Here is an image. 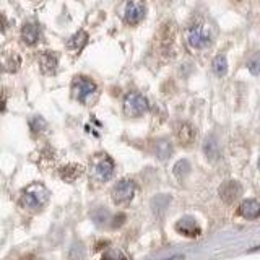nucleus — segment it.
Returning <instances> with one entry per match:
<instances>
[{
  "label": "nucleus",
  "instance_id": "obj_15",
  "mask_svg": "<svg viewBox=\"0 0 260 260\" xmlns=\"http://www.w3.org/2000/svg\"><path fill=\"white\" fill-rule=\"evenodd\" d=\"M203 151H205V156L208 158L210 161H216L218 156H219V148H218V143H216L215 137H208L205 140Z\"/></svg>",
  "mask_w": 260,
  "mask_h": 260
},
{
  "label": "nucleus",
  "instance_id": "obj_2",
  "mask_svg": "<svg viewBox=\"0 0 260 260\" xmlns=\"http://www.w3.org/2000/svg\"><path fill=\"white\" fill-rule=\"evenodd\" d=\"M48 200V190H46L43 185H31L25 190V194L22 197V202L26 208H31V210H38L46 203Z\"/></svg>",
  "mask_w": 260,
  "mask_h": 260
},
{
  "label": "nucleus",
  "instance_id": "obj_1",
  "mask_svg": "<svg viewBox=\"0 0 260 260\" xmlns=\"http://www.w3.org/2000/svg\"><path fill=\"white\" fill-rule=\"evenodd\" d=\"M150 109V103L140 93H129L124 99V111L129 117H140Z\"/></svg>",
  "mask_w": 260,
  "mask_h": 260
},
{
  "label": "nucleus",
  "instance_id": "obj_21",
  "mask_svg": "<svg viewBox=\"0 0 260 260\" xmlns=\"http://www.w3.org/2000/svg\"><path fill=\"white\" fill-rule=\"evenodd\" d=\"M30 125H31V130L35 133H38V132H41L46 127V122H44L43 117H35V119H31Z\"/></svg>",
  "mask_w": 260,
  "mask_h": 260
},
{
  "label": "nucleus",
  "instance_id": "obj_17",
  "mask_svg": "<svg viewBox=\"0 0 260 260\" xmlns=\"http://www.w3.org/2000/svg\"><path fill=\"white\" fill-rule=\"evenodd\" d=\"M82 171H83L82 166H78V164H70V166H65V168L61 171V174H62V177H64V181H67V182H73L80 174H82Z\"/></svg>",
  "mask_w": 260,
  "mask_h": 260
},
{
  "label": "nucleus",
  "instance_id": "obj_20",
  "mask_svg": "<svg viewBox=\"0 0 260 260\" xmlns=\"http://www.w3.org/2000/svg\"><path fill=\"white\" fill-rule=\"evenodd\" d=\"M189 171H190V164L187 159H181V161L176 163V166H174V174L177 177H184Z\"/></svg>",
  "mask_w": 260,
  "mask_h": 260
},
{
  "label": "nucleus",
  "instance_id": "obj_16",
  "mask_svg": "<svg viewBox=\"0 0 260 260\" xmlns=\"http://www.w3.org/2000/svg\"><path fill=\"white\" fill-rule=\"evenodd\" d=\"M155 153L159 159H168L172 153V146L168 140H158L155 143Z\"/></svg>",
  "mask_w": 260,
  "mask_h": 260
},
{
  "label": "nucleus",
  "instance_id": "obj_18",
  "mask_svg": "<svg viewBox=\"0 0 260 260\" xmlns=\"http://www.w3.org/2000/svg\"><path fill=\"white\" fill-rule=\"evenodd\" d=\"M213 72L216 73L218 77H224L226 72H228V61H226L224 56H216L215 61H213Z\"/></svg>",
  "mask_w": 260,
  "mask_h": 260
},
{
  "label": "nucleus",
  "instance_id": "obj_9",
  "mask_svg": "<svg viewBox=\"0 0 260 260\" xmlns=\"http://www.w3.org/2000/svg\"><path fill=\"white\" fill-rule=\"evenodd\" d=\"M57 65H59V59L54 52H44V54H41V57H39V67H41V72L46 73V75L56 73Z\"/></svg>",
  "mask_w": 260,
  "mask_h": 260
},
{
  "label": "nucleus",
  "instance_id": "obj_7",
  "mask_svg": "<svg viewBox=\"0 0 260 260\" xmlns=\"http://www.w3.org/2000/svg\"><path fill=\"white\" fill-rule=\"evenodd\" d=\"M241 194H242L241 185H239L237 182H234V181L224 182L221 187H219V197H221L226 203H232Z\"/></svg>",
  "mask_w": 260,
  "mask_h": 260
},
{
  "label": "nucleus",
  "instance_id": "obj_25",
  "mask_svg": "<svg viewBox=\"0 0 260 260\" xmlns=\"http://www.w3.org/2000/svg\"><path fill=\"white\" fill-rule=\"evenodd\" d=\"M258 168H260V161H258Z\"/></svg>",
  "mask_w": 260,
  "mask_h": 260
},
{
  "label": "nucleus",
  "instance_id": "obj_10",
  "mask_svg": "<svg viewBox=\"0 0 260 260\" xmlns=\"http://www.w3.org/2000/svg\"><path fill=\"white\" fill-rule=\"evenodd\" d=\"M176 229H177L179 232H181V234L189 236V237H194V236L200 234V228L197 226L195 219L190 218V216L182 218L181 221H179V223L176 224Z\"/></svg>",
  "mask_w": 260,
  "mask_h": 260
},
{
  "label": "nucleus",
  "instance_id": "obj_5",
  "mask_svg": "<svg viewBox=\"0 0 260 260\" xmlns=\"http://www.w3.org/2000/svg\"><path fill=\"white\" fill-rule=\"evenodd\" d=\"M146 15V9H145V4L142 0H130L125 7V13H124V18L125 22L129 25H137L140 23Z\"/></svg>",
  "mask_w": 260,
  "mask_h": 260
},
{
  "label": "nucleus",
  "instance_id": "obj_8",
  "mask_svg": "<svg viewBox=\"0 0 260 260\" xmlns=\"http://www.w3.org/2000/svg\"><path fill=\"white\" fill-rule=\"evenodd\" d=\"M114 174V163L111 158H103L101 161H98L95 168V176L99 181H109Z\"/></svg>",
  "mask_w": 260,
  "mask_h": 260
},
{
  "label": "nucleus",
  "instance_id": "obj_24",
  "mask_svg": "<svg viewBox=\"0 0 260 260\" xmlns=\"http://www.w3.org/2000/svg\"><path fill=\"white\" fill-rule=\"evenodd\" d=\"M182 255H176V257H171V258H166V260H182Z\"/></svg>",
  "mask_w": 260,
  "mask_h": 260
},
{
  "label": "nucleus",
  "instance_id": "obj_22",
  "mask_svg": "<svg viewBox=\"0 0 260 260\" xmlns=\"http://www.w3.org/2000/svg\"><path fill=\"white\" fill-rule=\"evenodd\" d=\"M103 260H127V258H125V255L122 254L121 250L112 249V250H109V252H108V254H104Z\"/></svg>",
  "mask_w": 260,
  "mask_h": 260
},
{
  "label": "nucleus",
  "instance_id": "obj_23",
  "mask_svg": "<svg viewBox=\"0 0 260 260\" xmlns=\"http://www.w3.org/2000/svg\"><path fill=\"white\" fill-rule=\"evenodd\" d=\"M5 111V96L0 95V112Z\"/></svg>",
  "mask_w": 260,
  "mask_h": 260
},
{
  "label": "nucleus",
  "instance_id": "obj_12",
  "mask_svg": "<svg viewBox=\"0 0 260 260\" xmlns=\"http://www.w3.org/2000/svg\"><path fill=\"white\" fill-rule=\"evenodd\" d=\"M177 138H179V142H181V145H184V146L190 145L195 140V130H194V127H192V125L187 124V122L179 124V127H177Z\"/></svg>",
  "mask_w": 260,
  "mask_h": 260
},
{
  "label": "nucleus",
  "instance_id": "obj_4",
  "mask_svg": "<svg viewBox=\"0 0 260 260\" xmlns=\"http://www.w3.org/2000/svg\"><path fill=\"white\" fill-rule=\"evenodd\" d=\"M111 195H112V200H114V203L117 205L127 203L133 198V195H135V184L132 181H127V179H124V181L117 182L114 185Z\"/></svg>",
  "mask_w": 260,
  "mask_h": 260
},
{
  "label": "nucleus",
  "instance_id": "obj_6",
  "mask_svg": "<svg viewBox=\"0 0 260 260\" xmlns=\"http://www.w3.org/2000/svg\"><path fill=\"white\" fill-rule=\"evenodd\" d=\"M211 43L210 33L202 26H195L189 31V44L195 49H203Z\"/></svg>",
  "mask_w": 260,
  "mask_h": 260
},
{
  "label": "nucleus",
  "instance_id": "obj_3",
  "mask_svg": "<svg viewBox=\"0 0 260 260\" xmlns=\"http://www.w3.org/2000/svg\"><path fill=\"white\" fill-rule=\"evenodd\" d=\"M93 93H96V83L90 78L85 77H77L73 80L72 85V95L75 96L78 101H86V98L91 96Z\"/></svg>",
  "mask_w": 260,
  "mask_h": 260
},
{
  "label": "nucleus",
  "instance_id": "obj_14",
  "mask_svg": "<svg viewBox=\"0 0 260 260\" xmlns=\"http://www.w3.org/2000/svg\"><path fill=\"white\" fill-rule=\"evenodd\" d=\"M86 43H88V35H86L85 31H78L75 33L70 39H69V43H67V48H69L70 51H80V49H83Z\"/></svg>",
  "mask_w": 260,
  "mask_h": 260
},
{
  "label": "nucleus",
  "instance_id": "obj_19",
  "mask_svg": "<svg viewBox=\"0 0 260 260\" xmlns=\"http://www.w3.org/2000/svg\"><path fill=\"white\" fill-rule=\"evenodd\" d=\"M247 69L252 75H260V52L254 54L247 62Z\"/></svg>",
  "mask_w": 260,
  "mask_h": 260
},
{
  "label": "nucleus",
  "instance_id": "obj_11",
  "mask_svg": "<svg viewBox=\"0 0 260 260\" xmlns=\"http://www.w3.org/2000/svg\"><path fill=\"white\" fill-rule=\"evenodd\" d=\"M239 213L247 218V219H252V218H257L260 215V202L255 198H249V200H244L239 206Z\"/></svg>",
  "mask_w": 260,
  "mask_h": 260
},
{
  "label": "nucleus",
  "instance_id": "obj_13",
  "mask_svg": "<svg viewBox=\"0 0 260 260\" xmlns=\"http://www.w3.org/2000/svg\"><path fill=\"white\" fill-rule=\"evenodd\" d=\"M22 39L28 46H35L39 41V28L35 23H26L22 28Z\"/></svg>",
  "mask_w": 260,
  "mask_h": 260
}]
</instances>
